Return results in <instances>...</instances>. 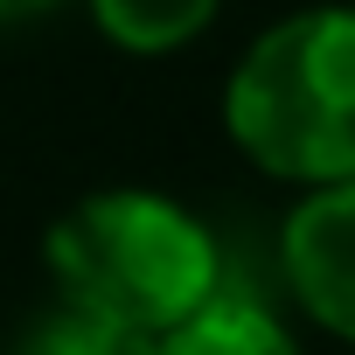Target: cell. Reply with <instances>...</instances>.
<instances>
[{"instance_id":"1","label":"cell","mask_w":355,"mask_h":355,"mask_svg":"<svg viewBox=\"0 0 355 355\" xmlns=\"http://www.w3.org/2000/svg\"><path fill=\"white\" fill-rule=\"evenodd\" d=\"M42 265L63 306L146 341H160L223 293L216 230L160 189H98L70 202L42 237Z\"/></svg>"},{"instance_id":"2","label":"cell","mask_w":355,"mask_h":355,"mask_svg":"<svg viewBox=\"0 0 355 355\" xmlns=\"http://www.w3.org/2000/svg\"><path fill=\"white\" fill-rule=\"evenodd\" d=\"M223 132L286 189L355 182V0L300 8L244 42L223 77Z\"/></svg>"},{"instance_id":"3","label":"cell","mask_w":355,"mask_h":355,"mask_svg":"<svg viewBox=\"0 0 355 355\" xmlns=\"http://www.w3.org/2000/svg\"><path fill=\"white\" fill-rule=\"evenodd\" d=\"M279 279L320 334L355 348V182L300 189L279 223Z\"/></svg>"},{"instance_id":"4","label":"cell","mask_w":355,"mask_h":355,"mask_svg":"<svg viewBox=\"0 0 355 355\" xmlns=\"http://www.w3.org/2000/svg\"><path fill=\"white\" fill-rule=\"evenodd\" d=\"M153 355H306L300 334L251 293H216L202 313H189L182 327H167L153 341Z\"/></svg>"},{"instance_id":"5","label":"cell","mask_w":355,"mask_h":355,"mask_svg":"<svg viewBox=\"0 0 355 355\" xmlns=\"http://www.w3.org/2000/svg\"><path fill=\"white\" fill-rule=\"evenodd\" d=\"M84 15L125 56H174L223 15V0H84Z\"/></svg>"},{"instance_id":"6","label":"cell","mask_w":355,"mask_h":355,"mask_svg":"<svg viewBox=\"0 0 355 355\" xmlns=\"http://www.w3.org/2000/svg\"><path fill=\"white\" fill-rule=\"evenodd\" d=\"M21 355H153V341H146V334H125V327H112V320H98V313L63 306V313H49V320L21 341Z\"/></svg>"},{"instance_id":"7","label":"cell","mask_w":355,"mask_h":355,"mask_svg":"<svg viewBox=\"0 0 355 355\" xmlns=\"http://www.w3.org/2000/svg\"><path fill=\"white\" fill-rule=\"evenodd\" d=\"M63 0H0V28H21V21H42V15H56Z\"/></svg>"}]
</instances>
